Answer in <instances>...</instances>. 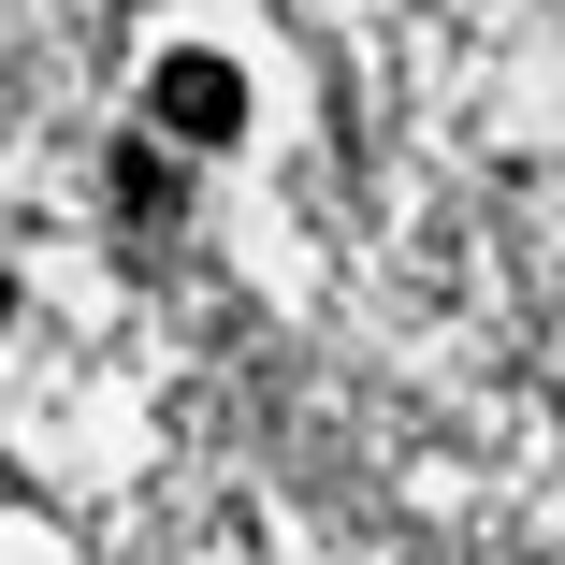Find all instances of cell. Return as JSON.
I'll use <instances>...</instances> for the list:
<instances>
[{"mask_svg":"<svg viewBox=\"0 0 565 565\" xmlns=\"http://www.w3.org/2000/svg\"><path fill=\"white\" fill-rule=\"evenodd\" d=\"M146 102H160L174 146H233V131H247V73H233V58H160Z\"/></svg>","mask_w":565,"mask_h":565,"instance_id":"cell-1","label":"cell"}]
</instances>
